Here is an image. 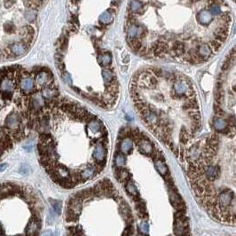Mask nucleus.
<instances>
[{
    "mask_svg": "<svg viewBox=\"0 0 236 236\" xmlns=\"http://www.w3.org/2000/svg\"><path fill=\"white\" fill-rule=\"evenodd\" d=\"M184 211L178 210L175 214L174 233L176 236H188V220Z\"/></svg>",
    "mask_w": 236,
    "mask_h": 236,
    "instance_id": "f257e3e1",
    "label": "nucleus"
},
{
    "mask_svg": "<svg viewBox=\"0 0 236 236\" xmlns=\"http://www.w3.org/2000/svg\"><path fill=\"white\" fill-rule=\"evenodd\" d=\"M102 138L103 137H101L99 141H97V143L95 145L93 156L95 159L96 165L100 166L103 168L105 164H106V161H107V143L103 140Z\"/></svg>",
    "mask_w": 236,
    "mask_h": 236,
    "instance_id": "f03ea898",
    "label": "nucleus"
},
{
    "mask_svg": "<svg viewBox=\"0 0 236 236\" xmlns=\"http://www.w3.org/2000/svg\"><path fill=\"white\" fill-rule=\"evenodd\" d=\"M203 174L209 182H211L217 179L220 175V168L217 165H213L212 164L205 165L203 170Z\"/></svg>",
    "mask_w": 236,
    "mask_h": 236,
    "instance_id": "7ed1b4c3",
    "label": "nucleus"
},
{
    "mask_svg": "<svg viewBox=\"0 0 236 236\" xmlns=\"http://www.w3.org/2000/svg\"><path fill=\"white\" fill-rule=\"evenodd\" d=\"M5 128L11 132H15L21 127V116L16 113H11L5 119Z\"/></svg>",
    "mask_w": 236,
    "mask_h": 236,
    "instance_id": "20e7f679",
    "label": "nucleus"
},
{
    "mask_svg": "<svg viewBox=\"0 0 236 236\" xmlns=\"http://www.w3.org/2000/svg\"><path fill=\"white\" fill-rule=\"evenodd\" d=\"M190 87H192V84L191 83L188 82V80L178 77L174 81V85H173L174 95L175 96L185 95L186 90Z\"/></svg>",
    "mask_w": 236,
    "mask_h": 236,
    "instance_id": "39448f33",
    "label": "nucleus"
},
{
    "mask_svg": "<svg viewBox=\"0 0 236 236\" xmlns=\"http://www.w3.org/2000/svg\"><path fill=\"white\" fill-rule=\"evenodd\" d=\"M137 146H138V149L146 155H153L154 153V146L152 143L145 137L137 141Z\"/></svg>",
    "mask_w": 236,
    "mask_h": 236,
    "instance_id": "423d86ee",
    "label": "nucleus"
},
{
    "mask_svg": "<svg viewBox=\"0 0 236 236\" xmlns=\"http://www.w3.org/2000/svg\"><path fill=\"white\" fill-rule=\"evenodd\" d=\"M40 227V222L37 217H34L30 219L29 224L26 226L25 234L27 236H36L37 234Z\"/></svg>",
    "mask_w": 236,
    "mask_h": 236,
    "instance_id": "0eeeda50",
    "label": "nucleus"
},
{
    "mask_svg": "<svg viewBox=\"0 0 236 236\" xmlns=\"http://www.w3.org/2000/svg\"><path fill=\"white\" fill-rule=\"evenodd\" d=\"M50 71L40 70L36 75V83L39 86H47L51 82V76H50Z\"/></svg>",
    "mask_w": 236,
    "mask_h": 236,
    "instance_id": "6e6552de",
    "label": "nucleus"
},
{
    "mask_svg": "<svg viewBox=\"0 0 236 236\" xmlns=\"http://www.w3.org/2000/svg\"><path fill=\"white\" fill-rule=\"evenodd\" d=\"M9 51L13 56H21L27 52L28 46L23 43H14L10 45Z\"/></svg>",
    "mask_w": 236,
    "mask_h": 236,
    "instance_id": "1a4fd4ad",
    "label": "nucleus"
},
{
    "mask_svg": "<svg viewBox=\"0 0 236 236\" xmlns=\"http://www.w3.org/2000/svg\"><path fill=\"white\" fill-rule=\"evenodd\" d=\"M15 88V82L12 77H5L0 81V93H12Z\"/></svg>",
    "mask_w": 236,
    "mask_h": 236,
    "instance_id": "9d476101",
    "label": "nucleus"
},
{
    "mask_svg": "<svg viewBox=\"0 0 236 236\" xmlns=\"http://www.w3.org/2000/svg\"><path fill=\"white\" fill-rule=\"evenodd\" d=\"M196 51H197L198 55L203 57L205 61H207L213 53L211 49H210V45L205 44V43H200L197 46Z\"/></svg>",
    "mask_w": 236,
    "mask_h": 236,
    "instance_id": "9b49d317",
    "label": "nucleus"
},
{
    "mask_svg": "<svg viewBox=\"0 0 236 236\" xmlns=\"http://www.w3.org/2000/svg\"><path fill=\"white\" fill-rule=\"evenodd\" d=\"M87 127L89 129V131L92 132V133L95 134H101V135H106V133L103 134V132H105V130H102V125L100 122H99L98 120H96L95 118L92 119L91 121L88 122V124H87Z\"/></svg>",
    "mask_w": 236,
    "mask_h": 236,
    "instance_id": "f8f14e48",
    "label": "nucleus"
},
{
    "mask_svg": "<svg viewBox=\"0 0 236 236\" xmlns=\"http://www.w3.org/2000/svg\"><path fill=\"white\" fill-rule=\"evenodd\" d=\"M58 91L57 89L52 86L51 84L45 86L43 91H42V97L44 99V100H53L57 95H58Z\"/></svg>",
    "mask_w": 236,
    "mask_h": 236,
    "instance_id": "ddd939ff",
    "label": "nucleus"
},
{
    "mask_svg": "<svg viewBox=\"0 0 236 236\" xmlns=\"http://www.w3.org/2000/svg\"><path fill=\"white\" fill-rule=\"evenodd\" d=\"M20 87L22 90V92H24V93H31L34 90V81H33V79L30 76L21 78V81H20Z\"/></svg>",
    "mask_w": 236,
    "mask_h": 236,
    "instance_id": "4468645a",
    "label": "nucleus"
},
{
    "mask_svg": "<svg viewBox=\"0 0 236 236\" xmlns=\"http://www.w3.org/2000/svg\"><path fill=\"white\" fill-rule=\"evenodd\" d=\"M197 18V21L200 24H203V25H207L209 24L210 21H212V15L211 13L210 12L209 10H206V9H203V10L200 11L196 16Z\"/></svg>",
    "mask_w": 236,
    "mask_h": 236,
    "instance_id": "2eb2a0df",
    "label": "nucleus"
},
{
    "mask_svg": "<svg viewBox=\"0 0 236 236\" xmlns=\"http://www.w3.org/2000/svg\"><path fill=\"white\" fill-rule=\"evenodd\" d=\"M132 146H133V141H132V139L130 137L123 138V140L121 141V143L119 145L120 151L123 154H129L132 151Z\"/></svg>",
    "mask_w": 236,
    "mask_h": 236,
    "instance_id": "dca6fc26",
    "label": "nucleus"
},
{
    "mask_svg": "<svg viewBox=\"0 0 236 236\" xmlns=\"http://www.w3.org/2000/svg\"><path fill=\"white\" fill-rule=\"evenodd\" d=\"M129 9L131 11L130 13H132L134 15L142 14L144 12V5L139 0H131L129 3Z\"/></svg>",
    "mask_w": 236,
    "mask_h": 236,
    "instance_id": "f3484780",
    "label": "nucleus"
},
{
    "mask_svg": "<svg viewBox=\"0 0 236 236\" xmlns=\"http://www.w3.org/2000/svg\"><path fill=\"white\" fill-rule=\"evenodd\" d=\"M213 126H214L216 131L223 132L228 127V122L226 120H225V119L221 118V117L217 116L213 120Z\"/></svg>",
    "mask_w": 236,
    "mask_h": 236,
    "instance_id": "a211bd4d",
    "label": "nucleus"
},
{
    "mask_svg": "<svg viewBox=\"0 0 236 236\" xmlns=\"http://www.w3.org/2000/svg\"><path fill=\"white\" fill-rule=\"evenodd\" d=\"M154 167L157 170V171L161 175L164 176L168 173V168L165 164L164 159H154Z\"/></svg>",
    "mask_w": 236,
    "mask_h": 236,
    "instance_id": "6ab92c4d",
    "label": "nucleus"
},
{
    "mask_svg": "<svg viewBox=\"0 0 236 236\" xmlns=\"http://www.w3.org/2000/svg\"><path fill=\"white\" fill-rule=\"evenodd\" d=\"M115 177L117 178V179L120 182H123L126 183L128 180H130V173L128 171L124 170L123 168H120L117 170L116 173H115Z\"/></svg>",
    "mask_w": 236,
    "mask_h": 236,
    "instance_id": "aec40b11",
    "label": "nucleus"
},
{
    "mask_svg": "<svg viewBox=\"0 0 236 236\" xmlns=\"http://www.w3.org/2000/svg\"><path fill=\"white\" fill-rule=\"evenodd\" d=\"M112 10L106 11L100 16V22L103 25H107L111 23L113 21V15H112Z\"/></svg>",
    "mask_w": 236,
    "mask_h": 236,
    "instance_id": "412c9836",
    "label": "nucleus"
},
{
    "mask_svg": "<svg viewBox=\"0 0 236 236\" xmlns=\"http://www.w3.org/2000/svg\"><path fill=\"white\" fill-rule=\"evenodd\" d=\"M98 62L102 67H107L110 65L112 62V57L109 53H104L102 55H100L98 58Z\"/></svg>",
    "mask_w": 236,
    "mask_h": 236,
    "instance_id": "4be33fe9",
    "label": "nucleus"
},
{
    "mask_svg": "<svg viewBox=\"0 0 236 236\" xmlns=\"http://www.w3.org/2000/svg\"><path fill=\"white\" fill-rule=\"evenodd\" d=\"M125 188H126L127 192H128L130 195H132V196H134V197H136V196H138V195H139L138 189H137L136 185H135V184H134L132 181L128 180V181L126 182V184H125Z\"/></svg>",
    "mask_w": 236,
    "mask_h": 236,
    "instance_id": "5701e85b",
    "label": "nucleus"
},
{
    "mask_svg": "<svg viewBox=\"0 0 236 236\" xmlns=\"http://www.w3.org/2000/svg\"><path fill=\"white\" fill-rule=\"evenodd\" d=\"M102 77L106 86L108 85L114 79L113 72L111 71V70H109V69H104V70H102Z\"/></svg>",
    "mask_w": 236,
    "mask_h": 236,
    "instance_id": "b1692460",
    "label": "nucleus"
},
{
    "mask_svg": "<svg viewBox=\"0 0 236 236\" xmlns=\"http://www.w3.org/2000/svg\"><path fill=\"white\" fill-rule=\"evenodd\" d=\"M115 164L118 167H123V165L125 164L126 162V158L124 156V154L122 153H118L115 156Z\"/></svg>",
    "mask_w": 236,
    "mask_h": 236,
    "instance_id": "393cba45",
    "label": "nucleus"
},
{
    "mask_svg": "<svg viewBox=\"0 0 236 236\" xmlns=\"http://www.w3.org/2000/svg\"><path fill=\"white\" fill-rule=\"evenodd\" d=\"M222 44H223V43H220V42L213 39V40H211L210 43V47L212 52H215V51L217 52V51L220 49V47L222 46Z\"/></svg>",
    "mask_w": 236,
    "mask_h": 236,
    "instance_id": "a878e982",
    "label": "nucleus"
},
{
    "mask_svg": "<svg viewBox=\"0 0 236 236\" xmlns=\"http://www.w3.org/2000/svg\"><path fill=\"white\" fill-rule=\"evenodd\" d=\"M210 12L211 13V15H215V16H218L221 14V8L218 5H211V6L210 7Z\"/></svg>",
    "mask_w": 236,
    "mask_h": 236,
    "instance_id": "bb28decb",
    "label": "nucleus"
},
{
    "mask_svg": "<svg viewBox=\"0 0 236 236\" xmlns=\"http://www.w3.org/2000/svg\"><path fill=\"white\" fill-rule=\"evenodd\" d=\"M51 206L53 208V210L60 215L62 212V203L60 201H51Z\"/></svg>",
    "mask_w": 236,
    "mask_h": 236,
    "instance_id": "cd10ccee",
    "label": "nucleus"
},
{
    "mask_svg": "<svg viewBox=\"0 0 236 236\" xmlns=\"http://www.w3.org/2000/svg\"><path fill=\"white\" fill-rule=\"evenodd\" d=\"M19 171H20L21 174L24 175V176H28V175H30V173L31 169L29 165L21 164L20 169H19Z\"/></svg>",
    "mask_w": 236,
    "mask_h": 236,
    "instance_id": "c85d7f7f",
    "label": "nucleus"
},
{
    "mask_svg": "<svg viewBox=\"0 0 236 236\" xmlns=\"http://www.w3.org/2000/svg\"><path fill=\"white\" fill-rule=\"evenodd\" d=\"M148 224L146 223V222H141L140 224H139V232L141 233V234H143L144 235L145 234H148Z\"/></svg>",
    "mask_w": 236,
    "mask_h": 236,
    "instance_id": "c756f323",
    "label": "nucleus"
},
{
    "mask_svg": "<svg viewBox=\"0 0 236 236\" xmlns=\"http://www.w3.org/2000/svg\"><path fill=\"white\" fill-rule=\"evenodd\" d=\"M60 48L62 51H65L67 49V46H68V38L66 36H62V37L60 39Z\"/></svg>",
    "mask_w": 236,
    "mask_h": 236,
    "instance_id": "7c9ffc66",
    "label": "nucleus"
},
{
    "mask_svg": "<svg viewBox=\"0 0 236 236\" xmlns=\"http://www.w3.org/2000/svg\"><path fill=\"white\" fill-rule=\"evenodd\" d=\"M15 30V27L12 22H6L5 24V31L7 33H12Z\"/></svg>",
    "mask_w": 236,
    "mask_h": 236,
    "instance_id": "2f4dec72",
    "label": "nucleus"
},
{
    "mask_svg": "<svg viewBox=\"0 0 236 236\" xmlns=\"http://www.w3.org/2000/svg\"><path fill=\"white\" fill-rule=\"evenodd\" d=\"M62 76H63V79H64V81H65V82L67 83H69V85H71L72 84L71 77L69 76V75L67 72H63Z\"/></svg>",
    "mask_w": 236,
    "mask_h": 236,
    "instance_id": "473e14b6",
    "label": "nucleus"
},
{
    "mask_svg": "<svg viewBox=\"0 0 236 236\" xmlns=\"http://www.w3.org/2000/svg\"><path fill=\"white\" fill-rule=\"evenodd\" d=\"M7 168V164H0V172H3L6 170Z\"/></svg>",
    "mask_w": 236,
    "mask_h": 236,
    "instance_id": "72a5a7b5",
    "label": "nucleus"
},
{
    "mask_svg": "<svg viewBox=\"0 0 236 236\" xmlns=\"http://www.w3.org/2000/svg\"><path fill=\"white\" fill-rule=\"evenodd\" d=\"M121 0H112V5H117Z\"/></svg>",
    "mask_w": 236,
    "mask_h": 236,
    "instance_id": "f704fd0d",
    "label": "nucleus"
},
{
    "mask_svg": "<svg viewBox=\"0 0 236 236\" xmlns=\"http://www.w3.org/2000/svg\"><path fill=\"white\" fill-rule=\"evenodd\" d=\"M25 149H27V151H31L32 149V146H24Z\"/></svg>",
    "mask_w": 236,
    "mask_h": 236,
    "instance_id": "c9c22d12",
    "label": "nucleus"
},
{
    "mask_svg": "<svg viewBox=\"0 0 236 236\" xmlns=\"http://www.w3.org/2000/svg\"><path fill=\"white\" fill-rule=\"evenodd\" d=\"M0 236H3V232H2V229L0 227Z\"/></svg>",
    "mask_w": 236,
    "mask_h": 236,
    "instance_id": "e433bc0d",
    "label": "nucleus"
},
{
    "mask_svg": "<svg viewBox=\"0 0 236 236\" xmlns=\"http://www.w3.org/2000/svg\"><path fill=\"white\" fill-rule=\"evenodd\" d=\"M139 236H145V235H139Z\"/></svg>",
    "mask_w": 236,
    "mask_h": 236,
    "instance_id": "4c0bfd02",
    "label": "nucleus"
},
{
    "mask_svg": "<svg viewBox=\"0 0 236 236\" xmlns=\"http://www.w3.org/2000/svg\"><path fill=\"white\" fill-rule=\"evenodd\" d=\"M40 1H43V0H40Z\"/></svg>",
    "mask_w": 236,
    "mask_h": 236,
    "instance_id": "58836bf2",
    "label": "nucleus"
}]
</instances>
